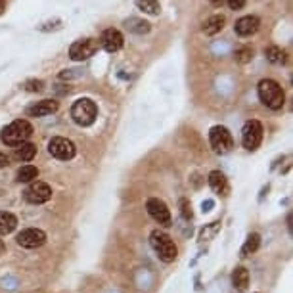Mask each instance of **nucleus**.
Listing matches in <instances>:
<instances>
[{
    "label": "nucleus",
    "instance_id": "f257e3e1",
    "mask_svg": "<svg viewBox=\"0 0 293 293\" xmlns=\"http://www.w3.org/2000/svg\"><path fill=\"white\" fill-rule=\"evenodd\" d=\"M257 92H259L261 102L264 103L267 108H270V110H282L285 94H284V88L280 87L276 81H272V79L261 81V83H259V88H257Z\"/></svg>",
    "mask_w": 293,
    "mask_h": 293
},
{
    "label": "nucleus",
    "instance_id": "f03ea898",
    "mask_svg": "<svg viewBox=\"0 0 293 293\" xmlns=\"http://www.w3.org/2000/svg\"><path fill=\"white\" fill-rule=\"evenodd\" d=\"M31 135H33L31 123L25 119H17L14 121V123H10L8 127L2 128L0 138H2V142L6 144V146H19V144H23Z\"/></svg>",
    "mask_w": 293,
    "mask_h": 293
},
{
    "label": "nucleus",
    "instance_id": "7ed1b4c3",
    "mask_svg": "<svg viewBox=\"0 0 293 293\" xmlns=\"http://www.w3.org/2000/svg\"><path fill=\"white\" fill-rule=\"evenodd\" d=\"M150 244L153 247V251L157 253V257L163 262H173L178 257V249L174 246V242L171 239V236H167L165 232L153 230L150 236Z\"/></svg>",
    "mask_w": 293,
    "mask_h": 293
},
{
    "label": "nucleus",
    "instance_id": "20e7f679",
    "mask_svg": "<svg viewBox=\"0 0 293 293\" xmlns=\"http://www.w3.org/2000/svg\"><path fill=\"white\" fill-rule=\"evenodd\" d=\"M96 115H98V105L90 98H79L73 103L71 117L81 127H90L96 121Z\"/></svg>",
    "mask_w": 293,
    "mask_h": 293
},
{
    "label": "nucleus",
    "instance_id": "39448f33",
    "mask_svg": "<svg viewBox=\"0 0 293 293\" xmlns=\"http://www.w3.org/2000/svg\"><path fill=\"white\" fill-rule=\"evenodd\" d=\"M209 142L213 146V150L221 155L232 151V148H234V138L230 135V130L226 127H221V125H217L209 130Z\"/></svg>",
    "mask_w": 293,
    "mask_h": 293
},
{
    "label": "nucleus",
    "instance_id": "423d86ee",
    "mask_svg": "<svg viewBox=\"0 0 293 293\" xmlns=\"http://www.w3.org/2000/svg\"><path fill=\"white\" fill-rule=\"evenodd\" d=\"M262 140V125L259 121H247L244 125V130H242V144L244 148L249 151H253L259 148V144Z\"/></svg>",
    "mask_w": 293,
    "mask_h": 293
},
{
    "label": "nucleus",
    "instance_id": "0eeeda50",
    "mask_svg": "<svg viewBox=\"0 0 293 293\" xmlns=\"http://www.w3.org/2000/svg\"><path fill=\"white\" fill-rule=\"evenodd\" d=\"M48 151L50 155H54L56 159H62V161H67V159L75 157V144L67 138H62V136H56L48 142Z\"/></svg>",
    "mask_w": 293,
    "mask_h": 293
},
{
    "label": "nucleus",
    "instance_id": "6e6552de",
    "mask_svg": "<svg viewBox=\"0 0 293 293\" xmlns=\"http://www.w3.org/2000/svg\"><path fill=\"white\" fill-rule=\"evenodd\" d=\"M17 246L25 247V249H37V247L46 244V234L39 228H27L17 234Z\"/></svg>",
    "mask_w": 293,
    "mask_h": 293
},
{
    "label": "nucleus",
    "instance_id": "1a4fd4ad",
    "mask_svg": "<svg viewBox=\"0 0 293 293\" xmlns=\"http://www.w3.org/2000/svg\"><path fill=\"white\" fill-rule=\"evenodd\" d=\"M96 50H98V40L96 39L77 40L69 48V56H71V60H75V62H83V60H88L90 56H94Z\"/></svg>",
    "mask_w": 293,
    "mask_h": 293
},
{
    "label": "nucleus",
    "instance_id": "9d476101",
    "mask_svg": "<svg viewBox=\"0 0 293 293\" xmlns=\"http://www.w3.org/2000/svg\"><path fill=\"white\" fill-rule=\"evenodd\" d=\"M146 209H148L150 217L155 222L163 224V226H171V211H169V207L165 205V201H161V199L157 198H151L148 199Z\"/></svg>",
    "mask_w": 293,
    "mask_h": 293
},
{
    "label": "nucleus",
    "instance_id": "9b49d317",
    "mask_svg": "<svg viewBox=\"0 0 293 293\" xmlns=\"http://www.w3.org/2000/svg\"><path fill=\"white\" fill-rule=\"evenodd\" d=\"M52 198V188L48 186L46 182H40V180H35V182L25 190V199L29 203H46L48 199Z\"/></svg>",
    "mask_w": 293,
    "mask_h": 293
},
{
    "label": "nucleus",
    "instance_id": "f8f14e48",
    "mask_svg": "<svg viewBox=\"0 0 293 293\" xmlns=\"http://www.w3.org/2000/svg\"><path fill=\"white\" fill-rule=\"evenodd\" d=\"M123 42H125V39H123L121 31H117V29H105L102 39H100V44H102L108 52H117V50H121V48H123Z\"/></svg>",
    "mask_w": 293,
    "mask_h": 293
},
{
    "label": "nucleus",
    "instance_id": "ddd939ff",
    "mask_svg": "<svg viewBox=\"0 0 293 293\" xmlns=\"http://www.w3.org/2000/svg\"><path fill=\"white\" fill-rule=\"evenodd\" d=\"M60 108V103L56 100H40V102L33 103L27 108V115L29 117H44V115H50V113H56Z\"/></svg>",
    "mask_w": 293,
    "mask_h": 293
},
{
    "label": "nucleus",
    "instance_id": "4468645a",
    "mask_svg": "<svg viewBox=\"0 0 293 293\" xmlns=\"http://www.w3.org/2000/svg\"><path fill=\"white\" fill-rule=\"evenodd\" d=\"M259 25H261V21H259L257 16L239 17L238 21H236V33H238L239 37H249V35L259 31Z\"/></svg>",
    "mask_w": 293,
    "mask_h": 293
},
{
    "label": "nucleus",
    "instance_id": "2eb2a0df",
    "mask_svg": "<svg viewBox=\"0 0 293 293\" xmlns=\"http://www.w3.org/2000/svg\"><path fill=\"white\" fill-rule=\"evenodd\" d=\"M232 285L238 291H246L247 285H249V272H247V269L238 267V269L232 272Z\"/></svg>",
    "mask_w": 293,
    "mask_h": 293
},
{
    "label": "nucleus",
    "instance_id": "dca6fc26",
    "mask_svg": "<svg viewBox=\"0 0 293 293\" xmlns=\"http://www.w3.org/2000/svg\"><path fill=\"white\" fill-rule=\"evenodd\" d=\"M17 226V219L16 215L6 213V211H0V236H6V234H12Z\"/></svg>",
    "mask_w": 293,
    "mask_h": 293
},
{
    "label": "nucleus",
    "instance_id": "f3484780",
    "mask_svg": "<svg viewBox=\"0 0 293 293\" xmlns=\"http://www.w3.org/2000/svg\"><path fill=\"white\" fill-rule=\"evenodd\" d=\"M224 16H221V14H217V16H211L209 19H207L205 23H203V33L205 35H217V33L222 31V27H224Z\"/></svg>",
    "mask_w": 293,
    "mask_h": 293
},
{
    "label": "nucleus",
    "instance_id": "a211bd4d",
    "mask_svg": "<svg viewBox=\"0 0 293 293\" xmlns=\"http://www.w3.org/2000/svg\"><path fill=\"white\" fill-rule=\"evenodd\" d=\"M14 155H16L17 161H31V159L37 155V146L29 142L19 144L16 148V153H14Z\"/></svg>",
    "mask_w": 293,
    "mask_h": 293
},
{
    "label": "nucleus",
    "instance_id": "6ab92c4d",
    "mask_svg": "<svg viewBox=\"0 0 293 293\" xmlns=\"http://www.w3.org/2000/svg\"><path fill=\"white\" fill-rule=\"evenodd\" d=\"M209 186L217 194H224L226 192V176L221 171H213V173L209 174Z\"/></svg>",
    "mask_w": 293,
    "mask_h": 293
},
{
    "label": "nucleus",
    "instance_id": "aec40b11",
    "mask_svg": "<svg viewBox=\"0 0 293 293\" xmlns=\"http://www.w3.org/2000/svg\"><path fill=\"white\" fill-rule=\"evenodd\" d=\"M17 182H33L39 176V169L35 165H23L17 171Z\"/></svg>",
    "mask_w": 293,
    "mask_h": 293
},
{
    "label": "nucleus",
    "instance_id": "412c9836",
    "mask_svg": "<svg viewBox=\"0 0 293 293\" xmlns=\"http://www.w3.org/2000/svg\"><path fill=\"white\" fill-rule=\"evenodd\" d=\"M135 4L142 10V12L151 14V16H157L159 12H161V6H159L157 0H135Z\"/></svg>",
    "mask_w": 293,
    "mask_h": 293
},
{
    "label": "nucleus",
    "instance_id": "4be33fe9",
    "mask_svg": "<svg viewBox=\"0 0 293 293\" xmlns=\"http://www.w3.org/2000/svg\"><path fill=\"white\" fill-rule=\"evenodd\" d=\"M127 27L130 31L138 33V35H144V33L150 31V23L144 21V19H138V17H130V19H127Z\"/></svg>",
    "mask_w": 293,
    "mask_h": 293
},
{
    "label": "nucleus",
    "instance_id": "5701e85b",
    "mask_svg": "<svg viewBox=\"0 0 293 293\" xmlns=\"http://www.w3.org/2000/svg\"><path fill=\"white\" fill-rule=\"evenodd\" d=\"M267 58H269V62H272V64H284L285 62L284 50H282V48H278V46L267 48Z\"/></svg>",
    "mask_w": 293,
    "mask_h": 293
},
{
    "label": "nucleus",
    "instance_id": "b1692460",
    "mask_svg": "<svg viewBox=\"0 0 293 293\" xmlns=\"http://www.w3.org/2000/svg\"><path fill=\"white\" fill-rule=\"evenodd\" d=\"M259 244H261V236H259V234H251V236L247 238L246 246H244V255H249V253H253V251H257V249H259Z\"/></svg>",
    "mask_w": 293,
    "mask_h": 293
},
{
    "label": "nucleus",
    "instance_id": "393cba45",
    "mask_svg": "<svg viewBox=\"0 0 293 293\" xmlns=\"http://www.w3.org/2000/svg\"><path fill=\"white\" fill-rule=\"evenodd\" d=\"M236 58H238V62L246 64V62H249L253 58V50L251 48H239L238 52H236Z\"/></svg>",
    "mask_w": 293,
    "mask_h": 293
},
{
    "label": "nucleus",
    "instance_id": "a878e982",
    "mask_svg": "<svg viewBox=\"0 0 293 293\" xmlns=\"http://www.w3.org/2000/svg\"><path fill=\"white\" fill-rule=\"evenodd\" d=\"M25 88H27L29 92H39V90H42V81H27V83H25Z\"/></svg>",
    "mask_w": 293,
    "mask_h": 293
},
{
    "label": "nucleus",
    "instance_id": "bb28decb",
    "mask_svg": "<svg viewBox=\"0 0 293 293\" xmlns=\"http://www.w3.org/2000/svg\"><path fill=\"white\" fill-rule=\"evenodd\" d=\"M180 207H182L184 219H192V207L188 203V199H180Z\"/></svg>",
    "mask_w": 293,
    "mask_h": 293
},
{
    "label": "nucleus",
    "instance_id": "cd10ccee",
    "mask_svg": "<svg viewBox=\"0 0 293 293\" xmlns=\"http://www.w3.org/2000/svg\"><path fill=\"white\" fill-rule=\"evenodd\" d=\"M230 10H242L246 6V0H228Z\"/></svg>",
    "mask_w": 293,
    "mask_h": 293
},
{
    "label": "nucleus",
    "instance_id": "c85d7f7f",
    "mask_svg": "<svg viewBox=\"0 0 293 293\" xmlns=\"http://www.w3.org/2000/svg\"><path fill=\"white\" fill-rule=\"evenodd\" d=\"M217 230H219V222H213V228L209 230V232H201V239H207L211 234H215Z\"/></svg>",
    "mask_w": 293,
    "mask_h": 293
},
{
    "label": "nucleus",
    "instance_id": "c756f323",
    "mask_svg": "<svg viewBox=\"0 0 293 293\" xmlns=\"http://www.w3.org/2000/svg\"><path fill=\"white\" fill-rule=\"evenodd\" d=\"M6 165H8V157H6L4 153H0V169H2V167H6Z\"/></svg>",
    "mask_w": 293,
    "mask_h": 293
},
{
    "label": "nucleus",
    "instance_id": "7c9ffc66",
    "mask_svg": "<svg viewBox=\"0 0 293 293\" xmlns=\"http://www.w3.org/2000/svg\"><path fill=\"white\" fill-rule=\"evenodd\" d=\"M4 8H6V0H0V14L4 12Z\"/></svg>",
    "mask_w": 293,
    "mask_h": 293
},
{
    "label": "nucleus",
    "instance_id": "2f4dec72",
    "mask_svg": "<svg viewBox=\"0 0 293 293\" xmlns=\"http://www.w3.org/2000/svg\"><path fill=\"white\" fill-rule=\"evenodd\" d=\"M4 249H6V246H4V242H2V239H0V255L4 253Z\"/></svg>",
    "mask_w": 293,
    "mask_h": 293
},
{
    "label": "nucleus",
    "instance_id": "473e14b6",
    "mask_svg": "<svg viewBox=\"0 0 293 293\" xmlns=\"http://www.w3.org/2000/svg\"><path fill=\"white\" fill-rule=\"evenodd\" d=\"M211 2H213L215 6H221V4H222V2H224V0H211Z\"/></svg>",
    "mask_w": 293,
    "mask_h": 293
}]
</instances>
